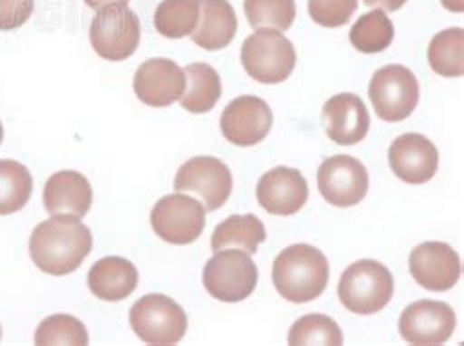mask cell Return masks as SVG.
Masks as SVG:
<instances>
[{
  "label": "cell",
  "mask_w": 464,
  "mask_h": 346,
  "mask_svg": "<svg viewBox=\"0 0 464 346\" xmlns=\"http://www.w3.org/2000/svg\"><path fill=\"white\" fill-rule=\"evenodd\" d=\"M92 251L91 229L79 217L53 216L34 229L30 256L45 274L67 276Z\"/></svg>",
  "instance_id": "1"
},
{
  "label": "cell",
  "mask_w": 464,
  "mask_h": 346,
  "mask_svg": "<svg viewBox=\"0 0 464 346\" xmlns=\"http://www.w3.org/2000/svg\"><path fill=\"white\" fill-rule=\"evenodd\" d=\"M273 284L286 302L308 303L320 298L329 284V263L312 245H292L273 263Z\"/></svg>",
  "instance_id": "2"
},
{
  "label": "cell",
  "mask_w": 464,
  "mask_h": 346,
  "mask_svg": "<svg viewBox=\"0 0 464 346\" xmlns=\"http://www.w3.org/2000/svg\"><path fill=\"white\" fill-rule=\"evenodd\" d=\"M337 295L351 313L372 315L382 312L394 295L392 272L371 258L353 263L341 274Z\"/></svg>",
  "instance_id": "3"
},
{
  "label": "cell",
  "mask_w": 464,
  "mask_h": 346,
  "mask_svg": "<svg viewBox=\"0 0 464 346\" xmlns=\"http://www.w3.org/2000/svg\"><path fill=\"white\" fill-rule=\"evenodd\" d=\"M241 63L253 81L278 84L295 71L296 49L283 32L257 30L241 45Z\"/></svg>",
  "instance_id": "4"
},
{
  "label": "cell",
  "mask_w": 464,
  "mask_h": 346,
  "mask_svg": "<svg viewBox=\"0 0 464 346\" xmlns=\"http://www.w3.org/2000/svg\"><path fill=\"white\" fill-rule=\"evenodd\" d=\"M130 325L145 344L169 346L185 339L188 317L175 300L163 293H148L131 305Z\"/></svg>",
  "instance_id": "5"
},
{
  "label": "cell",
  "mask_w": 464,
  "mask_h": 346,
  "mask_svg": "<svg viewBox=\"0 0 464 346\" xmlns=\"http://www.w3.org/2000/svg\"><path fill=\"white\" fill-rule=\"evenodd\" d=\"M204 288L212 298L237 303L247 300L257 288L259 270L246 251H216L204 266Z\"/></svg>",
  "instance_id": "6"
},
{
  "label": "cell",
  "mask_w": 464,
  "mask_h": 346,
  "mask_svg": "<svg viewBox=\"0 0 464 346\" xmlns=\"http://www.w3.org/2000/svg\"><path fill=\"white\" fill-rule=\"evenodd\" d=\"M141 24L128 5H108L99 8L91 24V43L106 61H126L138 52Z\"/></svg>",
  "instance_id": "7"
},
{
  "label": "cell",
  "mask_w": 464,
  "mask_h": 346,
  "mask_svg": "<svg viewBox=\"0 0 464 346\" xmlns=\"http://www.w3.org/2000/svg\"><path fill=\"white\" fill-rule=\"evenodd\" d=\"M369 96L378 118L390 123L404 121L420 102V84L408 67L386 65L372 75Z\"/></svg>",
  "instance_id": "8"
},
{
  "label": "cell",
  "mask_w": 464,
  "mask_h": 346,
  "mask_svg": "<svg viewBox=\"0 0 464 346\" xmlns=\"http://www.w3.org/2000/svg\"><path fill=\"white\" fill-rule=\"evenodd\" d=\"M151 227L159 239L170 245H190L206 227V207L185 194H169L151 209Z\"/></svg>",
  "instance_id": "9"
},
{
  "label": "cell",
  "mask_w": 464,
  "mask_h": 346,
  "mask_svg": "<svg viewBox=\"0 0 464 346\" xmlns=\"http://www.w3.org/2000/svg\"><path fill=\"white\" fill-rule=\"evenodd\" d=\"M234 178L226 163L216 157H194L177 172L175 190L198 196L206 212H216L231 196Z\"/></svg>",
  "instance_id": "10"
},
{
  "label": "cell",
  "mask_w": 464,
  "mask_h": 346,
  "mask_svg": "<svg viewBox=\"0 0 464 346\" xmlns=\"http://www.w3.org/2000/svg\"><path fill=\"white\" fill-rule=\"evenodd\" d=\"M317 188L324 200L335 207L357 206L369 192V172L355 157H329L317 170Z\"/></svg>",
  "instance_id": "11"
},
{
  "label": "cell",
  "mask_w": 464,
  "mask_h": 346,
  "mask_svg": "<svg viewBox=\"0 0 464 346\" xmlns=\"http://www.w3.org/2000/svg\"><path fill=\"white\" fill-rule=\"evenodd\" d=\"M398 329L408 344H443L457 329L455 309L445 302H415L404 309Z\"/></svg>",
  "instance_id": "12"
},
{
  "label": "cell",
  "mask_w": 464,
  "mask_h": 346,
  "mask_svg": "<svg viewBox=\"0 0 464 346\" xmlns=\"http://www.w3.org/2000/svg\"><path fill=\"white\" fill-rule=\"evenodd\" d=\"M273 128V110L259 96H239L231 101L222 120L219 130L222 135L237 147H251L261 143Z\"/></svg>",
  "instance_id": "13"
},
{
  "label": "cell",
  "mask_w": 464,
  "mask_h": 346,
  "mask_svg": "<svg viewBox=\"0 0 464 346\" xmlns=\"http://www.w3.org/2000/svg\"><path fill=\"white\" fill-rule=\"evenodd\" d=\"M410 272L421 288L447 292L459 282L462 264L453 246L441 241H427L411 251Z\"/></svg>",
  "instance_id": "14"
},
{
  "label": "cell",
  "mask_w": 464,
  "mask_h": 346,
  "mask_svg": "<svg viewBox=\"0 0 464 346\" xmlns=\"http://www.w3.org/2000/svg\"><path fill=\"white\" fill-rule=\"evenodd\" d=\"M187 89L185 69L165 57L148 59L133 75V92L145 106L167 108Z\"/></svg>",
  "instance_id": "15"
},
{
  "label": "cell",
  "mask_w": 464,
  "mask_h": 346,
  "mask_svg": "<svg viewBox=\"0 0 464 346\" xmlns=\"http://www.w3.org/2000/svg\"><path fill=\"white\" fill-rule=\"evenodd\" d=\"M388 163L400 180L425 184L435 177L439 168V151L425 135L404 133L390 145Z\"/></svg>",
  "instance_id": "16"
},
{
  "label": "cell",
  "mask_w": 464,
  "mask_h": 346,
  "mask_svg": "<svg viewBox=\"0 0 464 346\" xmlns=\"http://www.w3.org/2000/svg\"><path fill=\"white\" fill-rule=\"evenodd\" d=\"M308 196V182L296 168L276 167L265 172L257 182V202L273 216L298 214Z\"/></svg>",
  "instance_id": "17"
},
{
  "label": "cell",
  "mask_w": 464,
  "mask_h": 346,
  "mask_svg": "<svg viewBox=\"0 0 464 346\" xmlns=\"http://www.w3.org/2000/svg\"><path fill=\"white\" fill-rule=\"evenodd\" d=\"M322 116L327 138L337 145H357L371 128V116L357 94H337L324 104Z\"/></svg>",
  "instance_id": "18"
},
{
  "label": "cell",
  "mask_w": 464,
  "mask_h": 346,
  "mask_svg": "<svg viewBox=\"0 0 464 346\" xmlns=\"http://www.w3.org/2000/svg\"><path fill=\"white\" fill-rule=\"evenodd\" d=\"M44 206L52 216H72L82 219L92 206V187L77 170H61L47 178Z\"/></svg>",
  "instance_id": "19"
},
{
  "label": "cell",
  "mask_w": 464,
  "mask_h": 346,
  "mask_svg": "<svg viewBox=\"0 0 464 346\" xmlns=\"http://www.w3.org/2000/svg\"><path fill=\"white\" fill-rule=\"evenodd\" d=\"M138 268L121 256H104L89 270V290L102 302H121L138 288Z\"/></svg>",
  "instance_id": "20"
},
{
  "label": "cell",
  "mask_w": 464,
  "mask_h": 346,
  "mask_svg": "<svg viewBox=\"0 0 464 346\" xmlns=\"http://www.w3.org/2000/svg\"><path fill=\"white\" fill-rule=\"evenodd\" d=\"M237 34L236 10L227 0H200V18L190 34L206 52H218L234 42Z\"/></svg>",
  "instance_id": "21"
},
{
  "label": "cell",
  "mask_w": 464,
  "mask_h": 346,
  "mask_svg": "<svg viewBox=\"0 0 464 346\" xmlns=\"http://www.w3.org/2000/svg\"><path fill=\"white\" fill-rule=\"evenodd\" d=\"M187 89L180 96V106L190 114H206L222 98V79L208 63H192L185 69Z\"/></svg>",
  "instance_id": "22"
},
{
  "label": "cell",
  "mask_w": 464,
  "mask_h": 346,
  "mask_svg": "<svg viewBox=\"0 0 464 346\" xmlns=\"http://www.w3.org/2000/svg\"><path fill=\"white\" fill-rule=\"evenodd\" d=\"M263 241H266V229L257 216H229L212 233V251L236 246L255 255Z\"/></svg>",
  "instance_id": "23"
},
{
  "label": "cell",
  "mask_w": 464,
  "mask_h": 346,
  "mask_svg": "<svg viewBox=\"0 0 464 346\" xmlns=\"http://www.w3.org/2000/svg\"><path fill=\"white\" fill-rule=\"evenodd\" d=\"M200 18V0H163L157 6L153 24L157 32L169 40L187 38Z\"/></svg>",
  "instance_id": "24"
},
{
  "label": "cell",
  "mask_w": 464,
  "mask_h": 346,
  "mask_svg": "<svg viewBox=\"0 0 464 346\" xmlns=\"http://www.w3.org/2000/svg\"><path fill=\"white\" fill-rule=\"evenodd\" d=\"M34 192L28 167L18 160H0V216L16 214L26 207Z\"/></svg>",
  "instance_id": "25"
},
{
  "label": "cell",
  "mask_w": 464,
  "mask_h": 346,
  "mask_svg": "<svg viewBox=\"0 0 464 346\" xmlns=\"http://www.w3.org/2000/svg\"><path fill=\"white\" fill-rule=\"evenodd\" d=\"M431 69L437 75L459 79L464 72V32L462 28H449L439 32L427 49Z\"/></svg>",
  "instance_id": "26"
},
{
  "label": "cell",
  "mask_w": 464,
  "mask_h": 346,
  "mask_svg": "<svg viewBox=\"0 0 464 346\" xmlns=\"http://www.w3.org/2000/svg\"><path fill=\"white\" fill-rule=\"evenodd\" d=\"M349 40L353 47L362 53H381L392 45L394 24L386 16L384 10H371L353 24Z\"/></svg>",
  "instance_id": "27"
},
{
  "label": "cell",
  "mask_w": 464,
  "mask_h": 346,
  "mask_svg": "<svg viewBox=\"0 0 464 346\" xmlns=\"http://www.w3.org/2000/svg\"><path fill=\"white\" fill-rule=\"evenodd\" d=\"M243 10L255 30L286 32L296 18L295 0H243Z\"/></svg>",
  "instance_id": "28"
},
{
  "label": "cell",
  "mask_w": 464,
  "mask_h": 346,
  "mask_svg": "<svg viewBox=\"0 0 464 346\" xmlns=\"http://www.w3.org/2000/svg\"><path fill=\"white\" fill-rule=\"evenodd\" d=\"M288 344H343V332L332 317L310 313L300 317L288 332Z\"/></svg>",
  "instance_id": "29"
},
{
  "label": "cell",
  "mask_w": 464,
  "mask_h": 346,
  "mask_svg": "<svg viewBox=\"0 0 464 346\" xmlns=\"http://www.w3.org/2000/svg\"><path fill=\"white\" fill-rule=\"evenodd\" d=\"M35 344H89V332L82 321L67 313L44 319L35 331Z\"/></svg>",
  "instance_id": "30"
},
{
  "label": "cell",
  "mask_w": 464,
  "mask_h": 346,
  "mask_svg": "<svg viewBox=\"0 0 464 346\" xmlns=\"http://www.w3.org/2000/svg\"><path fill=\"white\" fill-rule=\"evenodd\" d=\"M359 0H308L310 16L324 28H339L357 12Z\"/></svg>",
  "instance_id": "31"
},
{
  "label": "cell",
  "mask_w": 464,
  "mask_h": 346,
  "mask_svg": "<svg viewBox=\"0 0 464 346\" xmlns=\"http://www.w3.org/2000/svg\"><path fill=\"white\" fill-rule=\"evenodd\" d=\"M34 12V0H0V32L24 26Z\"/></svg>",
  "instance_id": "32"
},
{
  "label": "cell",
  "mask_w": 464,
  "mask_h": 346,
  "mask_svg": "<svg viewBox=\"0 0 464 346\" xmlns=\"http://www.w3.org/2000/svg\"><path fill=\"white\" fill-rule=\"evenodd\" d=\"M362 3L366 6H382L384 10L394 12V10H400L401 6H404L408 0H362Z\"/></svg>",
  "instance_id": "33"
},
{
  "label": "cell",
  "mask_w": 464,
  "mask_h": 346,
  "mask_svg": "<svg viewBox=\"0 0 464 346\" xmlns=\"http://www.w3.org/2000/svg\"><path fill=\"white\" fill-rule=\"evenodd\" d=\"M116 3H121V5H128L130 0H84V5L91 6V8H102V6H108V5H116Z\"/></svg>",
  "instance_id": "34"
},
{
  "label": "cell",
  "mask_w": 464,
  "mask_h": 346,
  "mask_svg": "<svg viewBox=\"0 0 464 346\" xmlns=\"http://www.w3.org/2000/svg\"><path fill=\"white\" fill-rule=\"evenodd\" d=\"M441 3L450 12H462L464 10V0H441Z\"/></svg>",
  "instance_id": "35"
},
{
  "label": "cell",
  "mask_w": 464,
  "mask_h": 346,
  "mask_svg": "<svg viewBox=\"0 0 464 346\" xmlns=\"http://www.w3.org/2000/svg\"><path fill=\"white\" fill-rule=\"evenodd\" d=\"M5 139V128H3V121H0V143Z\"/></svg>",
  "instance_id": "36"
},
{
  "label": "cell",
  "mask_w": 464,
  "mask_h": 346,
  "mask_svg": "<svg viewBox=\"0 0 464 346\" xmlns=\"http://www.w3.org/2000/svg\"><path fill=\"white\" fill-rule=\"evenodd\" d=\"M0 339H3V329H0Z\"/></svg>",
  "instance_id": "37"
}]
</instances>
